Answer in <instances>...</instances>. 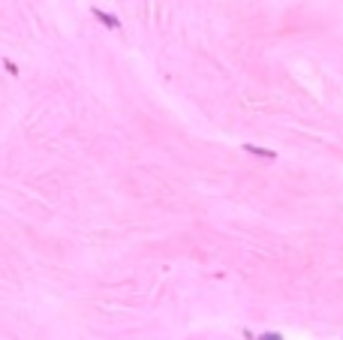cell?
Instances as JSON below:
<instances>
[{
	"label": "cell",
	"instance_id": "7a4b0ae2",
	"mask_svg": "<svg viewBox=\"0 0 343 340\" xmlns=\"http://www.w3.org/2000/svg\"><path fill=\"white\" fill-rule=\"evenodd\" d=\"M244 151H250V154H256V157H268V160H274V157H277L274 151H268V148H256V145H244Z\"/></svg>",
	"mask_w": 343,
	"mask_h": 340
},
{
	"label": "cell",
	"instance_id": "6da1fadb",
	"mask_svg": "<svg viewBox=\"0 0 343 340\" xmlns=\"http://www.w3.org/2000/svg\"><path fill=\"white\" fill-rule=\"evenodd\" d=\"M94 15H97L100 21H105V24L112 27V30H118V27H121V21H118V19H112V15H105V12H102V9H97V6H94Z\"/></svg>",
	"mask_w": 343,
	"mask_h": 340
},
{
	"label": "cell",
	"instance_id": "3957f363",
	"mask_svg": "<svg viewBox=\"0 0 343 340\" xmlns=\"http://www.w3.org/2000/svg\"><path fill=\"white\" fill-rule=\"evenodd\" d=\"M259 340H283V337H280V334H277V331H265V334H262V337H259Z\"/></svg>",
	"mask_w": 343,
	"mask_h": 340
}]
</instances>
